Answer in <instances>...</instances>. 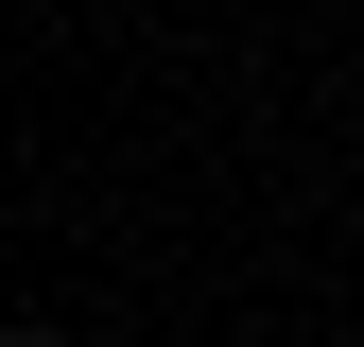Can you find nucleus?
Returning <instances> with one entry per match:
<instances>
[]
</instances>
